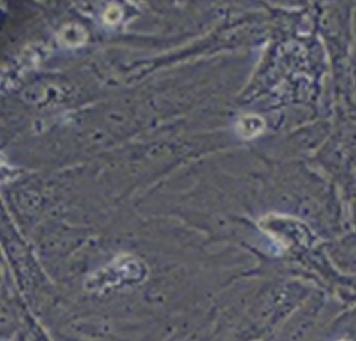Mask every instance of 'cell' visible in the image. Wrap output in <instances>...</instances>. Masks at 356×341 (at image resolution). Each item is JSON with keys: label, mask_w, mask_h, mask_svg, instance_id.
<instances>
[{"label": "cell", "mask_w": 356, "mask_h": 341, "mask_svg": "<svg viewBox=\"0 0 356 341\" xmlns=\"http://www.w3.org/2000/svg\"><path fill=\"white\" fill-rule=\"evenodd\" d=\"M265 130V121L261 116L248 113L242 115L236 124V132L238 136L243 139H254L256 136L263 134Z\"/></svg>", "instance_id": "cell-1"}, {"label": "cell", "mask_w": 356, "mask_h": 341, "mask_svg": "<svg viewBox=\"0 0 356 341\" xmlns=\"http://www.w3.org/2000/svg\"><path fill=\"white\" fill-rule=\"evenodd\" d=\"M88 39V33L84 27L79 24H67L60 29L58 40L62 45L68 48H76L83 45Z\"/></svg>", "instance_id": "cell-2"}, {"label": "cell", "mask_w": 356, "mask_h": 341, "mask_svg": "<svg viewBox=\"0 0 356 341\" xmlns=\"http://www.w3.org/2000/svg\"><path fill=\"white\" fill-rule=\"evenodd\" d=\"M122 18V10L118 4H111L102 15L103 22L106 25H116Z\"/></svg>", "instance_id": "cell-3"}]
</instances>
